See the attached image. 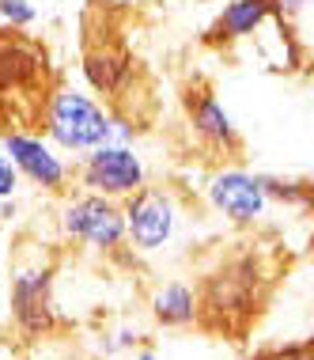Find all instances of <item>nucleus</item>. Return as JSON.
<instances>
[{
	"instance_id": "14",
	"label": "nucleus",
	"mask_w": 314,
	"mask_h": 360,
	"mask_svg": "<svg viewBox=\"0 0 314 360\" xmlns=\"http://www.w3.org/2000/svg\"><path fill=\"white\" fill-rule=\"evenodd\" d=\"M136 342H140V334H136V326H122V330L114 334V342L106 345V353H117V349H129V345H136Z\"/></svg>"
},
{
	"instance_id": "2",
	"label": "nucleus",
	"mask_w": 314,
	"mask_h": 360,
	"mask_svg": "<svg viewBox=\"0 0 314 360\" xmlns=\"http://www.w3.org/2000/svg\"><path fill=\"white\" fill-rule=\"evenodd\" d=\"M178 198L163 186H140L133 198H125V239L140 255H159L178 236Z\"/></svg>"
},
{
	"instance_id": "9",
	"label": "nucleus",
	"mask_w": 314,
	"mask_h": 360,
	"mask_svg": "<svg viewBox=\"0 0 314 360\" xmlns=\"http://www.w3.org/2000/svg\"><path fill=\"white\" fill-rule=\"evenodd\" d=\"M133 72H136V65H133V57L125 50H110V46H103V50H91L84 57L87 84H91L99 95H110V99H117V95L133 84Z\"/></svg>"
},
{
	"instance_id": "13",
	"label": "nucleus",
	"mask_w": 314,
	"mask_h": 360,
	"mask_svg": "<svg viewBox=\"0 0 314 360\" xmlns=\"http://www.w3.org/2000/svg\"><path fill=\"white\" fill-rule=\"evenodd\" d=\"M19 179H23V174L15 171V163L8 160V152H4V148H0V198H15Z\"/></svg>"
},
{
	"instance_id": "4",
	"label": "nucleus",
	"mask_w": 314,
	"mask_h": 360,
	"mask_svg": "<svg viewBox=\"0 0 314 360\" xmlns=\"http://www.w3.org/2000/svg\"><path fill=\"white\" fill-rule=\"evenodd\" d=\"M61 231L91 250H117L125 243V209L103 193H80L61 209Z\"/></svg>"
},
{
	"instance_id": "16",
	"label": "nucleus",
	"mask_w": 314,
	"mask_h": 360,
	"mask_svg": "<svg viewBox=\"0 0 314 360\" xmlns=\"http://www.w3.org/2000/svg\"><path fill=\"white\" fill-rule=\"evenodd\" d=\"M15 217V198H0V224Z\"/></svg>"
},
{
	"instance_id": "5",
	"label": "nucleus",
	"mask_w": 314,
	"mask_h": 360,
	"mask_svg": "<svg viewBox=\"0 0 314 360\" xmlns=\"http://www.w3.org/2000/svg\"><path fill=\"white\" fill-rule=\"evenodd\" d=\"M8 300H12V323L27 342L50 334V330L57 326L53 274L50 269H42V266L19 269V274L12 277V288H8Z\"/></svg>"
},
{
	"instance_id": "6",
	"label": "nucleus",
	"mask_w": 314,
	"mask_h": 360,
	"mask_svg": "<svg viewBox=\"0 0 314 360\" xmlns=\"http://www.w3.org/2000/svg\"><path fill=\"white\" fill-rule=\"evenodd\" d=\"M209 205L231 224H258L273 205L269 190H265V174H254L242 167L216 171L209 179Z\"/></svg>"
},
{
	"instance_id": "3",
	"label": "nucleus",
	"mask_w": 314,
	"mask_h": 360,
	"mask_svg": "<svg viewBox=\"0 0 314 360\" xmlns=\"http://www.w3.org/2000/svg\"><path fill=\"white\" fill-rule=\"evenodd\" d=\"M144 182H148V167H144V160L136 155L133 144L106 141L95 152H87L80 163V186L114 201L133 198Z\"/></svg>"
},
{
	"instance_id": "1",
	"label": "nucleus",
	"mask_w": 314,
	"mask_h": 360,
	"mask_svg": "<svg viewBox=\"0 0 314 360\" xmlns=\"http://www.w3.org/2000/svg\"><path fill=\"white\" fill-rule=\"evenodd\" d=\"M46 141L61 152L87 155L99 144L114 141V114L80 87H61L46 106Z\"/></svg>"
},
{
	"instance_id": "18",
	"label": "nucleus",
	"mask_w": 314,
	"mask_h": 360,
	"mask_svg": "<svg viewBox=\"0 0 314 360\" xmlns=\"http://www.w3.org/2000/svg\"><path fill=\"white\" fill-rule=\"evenodd\" d=\"M133 360H159V356H155V353H152V349H144V353H136Z\"/></svg>"
},
{
	"instance_id": "10",
	"label": "nucleus",
	"mask_w": 314,
	"mask_h": 360,
	"mask_svg": "<svg viewBox=\"0 0 314 360\" xmlns=\"http://www.w3.org/2000/svg\"><path fill=\"white\" fill-rule=\"evenodd\" d=\"M269 15H280L277 0H228L223 12L216 15V38H223V42L250 38L254 31H261Z\"/></svg>"
},
{
	"instance_id": "17",
	"label": "nucleus",
	"mask_w": 314,
	"mask_h": 360,
	"mask_svg": "<svg viewBox=\"0 0 314 360\" xmlns=\"http://www.w3.org/2000/svg\"><path fill=\"white\" fill-rule=\"evenodd\" d=\"M280 360H314V349H292V353H284Z\"/></svg>"
},
{
	"instance_id": "15",
	"label": "nucleus",
	"mask_w": 314,
	"mask_h": 360,
	"mask_svg": "<svg viewBox=\"0 0 314 360\" xmlns=\"http://www.w3.org/2000/svg\"><path fill=\"white\" fill-rule=\"evenodd\" d=\"M303 4H307V0H277V12L280 15H296V12H303Z\"/></svg>"
},
{
	"instance_id": "8",
	"label": "nucleus",
	"mask_w": 314,
	"mask_h": 360,
	"mask_svg": "<svg viewBox=\"0 0 314 360\" xmlns=\"http://www.w3.org/2000/svg\"><path fill=\"white\" fill-rule=\"evenodd\" d=\"M190 125H193V133H197V141L216 148V152L239 148V125H235L231 110L209 91H201L197 99L190 95Z\"/></svg>"
},
{
	"instance_id": "12",
	"label": "nucleus",
	"mask_w": 314,
	"mask_h": 360,
	"mask_svg": "<svg viewBox=\"0 0 314 360\" xmlns=\"http://www.w3.org/2000/svg\"><path fill=\"white\" fill-rule=\"evenodd\" d=\"M38 19V4L34 0H0V27L8 31H23Z\"/></svg>"
},
{
	"instance_id": "11",
	"label": "nucleus",
	"mask_w": 314,
	"mask_h": 360,
	"mask_svg": "<svg viewBox=\"0 0 314 360\" xmlns=\"http://www.w3.org/2000/svg\"><path fill=\"white\" fill-rule=\"evenodd\" d=\"M152 315L163 326H190L201 315V300L185 281H166L163 288L152 292Z\"/></svg>"
},
{
	"instance_id": "7",
	"label": "nucleus",
	"mask_w": 314,
	"mask_h": 360,
	"mask_svg": "<svg viewBox=\"0 0 314 360\" xmlns=\"http://www.w3.org/2000/svg\"><path fill=\"white\" fill-rule=\"evenodd\" d=\"M0 148L8 152V160L15 163V171L23 174L31 186L38 190H65L68 186V163L61 160V148L42 137H34V133H4V144Z\"/></svg>"
}]
</instances>
